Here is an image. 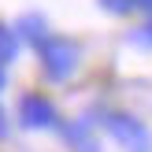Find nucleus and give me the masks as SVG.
<instances>
[{
	"label": "nucleus",
	"mask_w": 152,
	"mask_h": 152,
	"mask_svg": "<svg viewBox=\"0 0 152 152\" xmlns=\"http://www.w3.org/2000/svg\"><path fill=\"white\" fill-rule=\"evenodd\" d=\"M104 130H108L126 152H152V130L141 119L126 115V111H108V115H104Z\"/></svg>",
	"instance_id": "nucleus-1"
},
{
	"label": "nucleus",
	"mask_w": 152,
	"mask_h": 152,
	"mask_svg": "<svg viewBox=\"0 0 152 152\" xmlns=\"http://www.w3.org/2000/svg\"><path fill=\"white\" fill-rule=\"evenodd\" d=\"M41 59H45V67H48L52 78H63V74L74 67V59H78V56H74V48H71L67 41H52L48 48H45V56H41Z\"/></svg>",
	"instance_id": "nucleus-2"
},
{
	"label": "nucleus",
	"mask_w": 152,
	"mask_h": 152,
	"mask_svg": "<svg viewBox=\"0 0 152 152\" xmlns=\"http://www.w3.org/2000/svg\"><path fill=\"white\" fill-rule=\"evenodd\" d=\"M22 123L26 126H52L56 123V108L45 96H26L22 100Z\"/></svg>",
	"instance_id": "nucleus-3"
},
{
	"label": "nucleus",
	"mask_w": 152,
	"mask_h": 152,
	"mask_svg": "<svg viewBox=\"0 0 152 152\" xmlns=\"http://www.w3.org/2000/svg\"><path fill=\"white\" fill-rule=\"evenodd\" d=\"M67 141H71L74 152H100V148H96V137H93V130H89L86 119H78V123L67 126Z\"/></svg>",
	"instance_id": "nucleus-4"
},
{
	"label": "nucleus",
	"mask_w": 152,
	"mask_h": 152,
	"mask_svg": "<svg viewBox=\"0 0 152 152\" xmlns=\"http://www.w3.org/2000/svg\"><path fill=\"white\" fill-rule=\"evenodd\" d=\"M11 52H15V37L0 26V59H11Z\"/></svg>",
	"instance_id": "nucleus-5"
},
{
	"label": "nucleus",
	"mask_w": 152,
	"mask_h": 152,
	"mask_svg": "<svg viewBox=\"0 0 152 152\" xmlns=\"http://www.w3.org/2000/svg\"><path fill=\"white\" fill-rule=\"evenodd\" d=\"M104 7H111V11H126L130 7V0H100Z\"/></svg>",
	"instance_id": "nucleus-6"
},
{
	"label": "nucleus",
	"mask_w": 152,
	"mask_h": 152,
	"mask_svg": "<svg viewBox=\"0 0 152 152\" xmlns=\"http://www.w3.org/2000/svg\"><path fill=\"white\" fill-rule=\"evenodd\" d=\"M130 7H141V11H152V0H130Z\"/></svg>",
	"instance_id": "nucleus-7"
},
{
	"label": "nucleus",
	"mask_w": 152,
	"mask_h": 152,
	"mask_svg": "<svg viewBox=\"0 0 152 152\" xmlns=\"http://www.w3.org/2000/svg\"><path fill=\"white\" fill-rule=\"evenodd\" d=\"M141 37H145V41L152 45V22H148V26H145V34H141Z\"/></svg>",
	"instance_id": "nucleus-8"
},
{
	"label": "nucleus",
	"mask_w": 152,
	"mask_h": 152,
	"mask_svg": "<svg viewBox=\"0 0 152 152\" xmlns=\"http://www.w3.org/2000/svg\"><path fill=\"white\" fill-rule=\"evenodd\" d=\"M4 134H7V123H4V115H0V137H4Z\"/></svg>",
	"instance_id": "nucleus-9"
},
{
	"label": "nucleus",
	"mask_w": 152,
	"mask_h": 152,
	"mask_svg": "<svg viewBox=\"0 0 152 152\" xmlns=\"http://www.w3.org/2000/svg\"><path fill=\"white\" fill-rule=\"evenodd\" d=\"M0 86H4V74H0Z\"/></svg>",
	"instance_id": "nucleus-10"
}]
</instances>
